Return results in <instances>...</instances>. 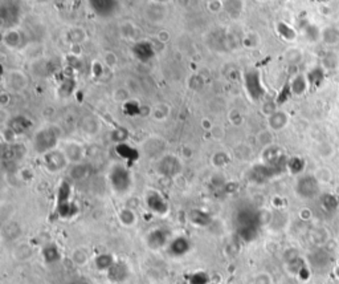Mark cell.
Masks as SVG:
<instances>
[{
  "instance_id": "4fadbf2b",
  "label": "cell",
  "mask_w": 339,
  "mask_h": 284,
  "mask_svg": "<svg viewBox=\"0 0 339 284\" xmlns=\"http://www.w3.org/2000/svg\"><path fill=\"white\" fill-rule=\"evenodd\" d=\"M47 165L51 170H60L65 165V156L60 152H51L47 154Z\"/></svg>"
},
{
  "instance_id": "ffe728a7",
  "label": "cell",
  "mask_w": 339,
  "mask_h": 284,
  "mask_svg": "<svg viewBox=\"0 0 339 284\" xmlns=\"http://www.w3.org/2000/svg\"><path fill=\"white\" fill-rule=\"evenodd\" d=\"M304 166H305V162H304V160H301V158L298 157L291 158L290 161L288 162V167L290 169V172L296 173V174L297 173L302 172Z\"/></svg>"
},
{
  "instance_id": "ac0fdd59",
  "label": "cell",
  "mask_w": 339,
  "mask_h": 284,
  "mask_svg": "<svg viewBox=\"0 0 339 284\" xmlns=\"http://www.w3.org/2000/svg\"><path fill=\"white\" fill-rule=\"evenodd\" d=\"M20 121H21V117H16L11 121L10 126H16V125L19 126L15 133H25V130H28L29 126H31V123H29L27 118L23 117V123L21 124H20Z\"/></svg>"
},
{
  "instance_id": "2e32d148",
  "label": "cell",
  "mask_w": 339,
  "mask_h": 284,
  "mask_svg": "<svg viewBox=\"0 0 339 284\" xmlns=\"http://www.w3.org/2000/svg\"><path fill=\"white\" fill-rule=\"evenodd\" d=\"M147 203L150 205L151 209H154L158 213H163L166 210V203L158 194H153L150 198H147Z\"/></svg>"
},
{
  "instance_id": "8fae6325",
  "label": "cell",
  "mask_w": 339,
  "mask_h": 284,
  "mask_svg": "<svg viewBox=\"0 0 339 284\" xmlns=\"http://www.w3.org/2000/svg\"><path fill=\"white\" fill-rule=\"evenodd\" d=\"M288 123H289V116L282 110H277L271 116H269V126L274 132L284 129L288 125Z\"/></svg>"
},
{
  "instance_id": "d6986e66",
  "label": "cell",
  "mask_w": 339,
  "mask_h": 284,
  "mask_svg": "<svg viewBox=\"0 0 339 284\" xmlns=\"http://www.w3.org/2000/svg\"><path fill=\"white\" fill-rule=\"evenodd\" d=\"M315 178L318 179V182H323V183H327V182L331 181V178H333V174H331V172H330V169H327V167H321V169H318L317 172H315Z\"/></svg>"
},
{
  "instance_id": "7c38bea8",
  "label": "cell",
  "mask_w": 339,
  "mask_h": 284,
  "mask_svg": "<svg viewBox=\"0 0 339 284\" xmlns=\"http://www.w3.org/2000/svg\"><path fill=\"white\" fill-rule=\"evenodd\" d=\"M159 166L160 172L163 173L165 176H174V174H176V173L179 172L180 163L176 158L170 156V157L163 158V160L160 161Z\"/></svg>"
},
{
  "instance_id": "ba28073f",
  "label": "cell",
  "mask_w": 339,
  "mask_h": 284,
  "mask_svg": "<svg viewBox=\"0 0 339 284\" xmlns=\"http://www.w3.org/2000/svg\"><path fill=\"white\" fill-rule=\"evenodd\" d=\"M19 7L15 3H8V4L1 5V21L3 23H10V25H14L17 19H19Z\"/></svg>"
},
{
  "instance_id": "9a60e30c",
  "label": "cell",
  "mask_w": 339,
  "mask_h": 284,
  "mask_svg": "<svg viewBox=\"0 0 339 284\" xmlns=\"http://www.w3.org/2000/svg\"><path fill=\"white\" fill-rule=\"evenodd\" d=\"M285 60L289 64H300L304 60V52L300 48H289L285 52Z\"/></svg>"
},
{
  "instance_id": "5bb4252c",
  "label": "cell",
  "mask_w": 339,
  "mask_h": 284,
  "mask_svg": "<svg viewBox=\"0 0 339 284\" xmlns=\"http://www.w3.org/2000/svg\"><path fill=\"white\" fill-rule=\"evenodd\" d=\"M322 36V30L315 27L314 24H309L305 28V39L309 43H318Z\"/></svg>"
},
{
  "instance_id": "7402d4cb",
  "label": "cell",
  "mask_w": 339,
  "mask_h": 284,
  "mask_svg": "<svg viewBox=\"0 0 339 284\" xmlns=\"http://www.w3.org/2000/svg\"><path fill=\"white\" fill-rule=\"evenodd\" d=\"M323 203H325V206L327 209L333 210V209H335L337 205H338V201H337V196H335L334 194H327V195L325 196V199H323Z\"/></svg>"
},
{
  "instance_id": "e0dca14e",
  "label": "cell",
  "mask_w": 339,
  "mask_h": 284,
  "mask_svg": "<svg viewBox=\"0 0 339 284\" xmlns=\"http://www.w3.org/2000/svg\"><path fill=\"white\" fill-rule=\"evenodd\" d=\"M278 32H280V35H281L282 37L285 40H288V41H293V40H296V32H294V30L293 28H290L288 24H284V23H281V24H278Z\"/></svg>"
},
{
  "instance_id": "3957f363",
  "label": "cell",
  "mask_w": 339,
  "mask_h": 284,
  "mask_svg": "<svg viewBox=\"0 0 339 284\" xmlns=\"http://www.w3.org/2000/svg\"><path fill=\"white\" fill-rule=\"evenodd\" d=\"M57 142V134L53 132V129H44L36 134L34 138V146L36 150L40 153H49Z\"/></svg>"
},
{
  "instance_id": "277c9868",
  "label": "cell",
  "mask_w": 339,
  "mask_h": 284,
  "mask_svg": "<svg viewBox=\"0 0 339 284\" xmlns=\"http://www.w3.org/2000/svg\"><path fill=\"white\" fill-rule=\"evenodd\" d=\"M87 3L100 18H110L118 8V0H87Z\"/></svg>"
},
{
  "instance_id": "44dd1931",
  "label": "cell",
  "mask_w": 339,
  "mask_h": 284,
  "mask_svg": "<svg viewBox=\"0 0 339 284\" xmlns=\"http://www.w3.org/2000/svg\"><path fill=\"white\" fill-rule=\"evenodd\" d=\"M323 68H315L311 71V73L307 76V79L310 81V84H320L323 77H325V73H323Z\"/></svg>"
},
{
  "instance_id": "7a4b0ae2",
  "label": "cell",
  "mask_w": 339,
  "mask_h": 284,
  "mask_svg": "<svg viewBox=\"0 0 339 284\" xmlns=\"http://www.w3.org/2000/svg\"><path fill=\"white\" fill-rule=\"evenodd\" d=\"M244 84H245V89H247L249 97L252 98L253 101H258L265 94V90L262 88L261 84V76L257 71L247 72L245 77H244Z\"/></svg>"
},
{
  "instance_id": "8992f818",
  "label": "cell",
  "mask_w": 339,
  "mask_h": 284,
  "mask_svg": "<svg viewBox=\"0 0 339 284\" xmlns=\"http://www.w3.org/2000/svg\"><path fill=\"white\" fill-rule=\"evenodd\" d=\"M309 87H310V81L307 79V76L304 73L296 74L289 84L290 92L294 96H304L307 92Z\"/></svg>"
},
{
  "instance_id": "5b68a950",
  "label": "cell",
  "mask_w": 339,
  "mask_h": 284,
  "mask_svg": "<svg viewBox=\"0 0 339 284\" xmlns=\"http://www.w3.org/2000/svg\"><path fill=\"white\" fill-rule=\"evenodd\" d=\"M112 183L116 191H126L130 186V176H129V172L123 167L118 166L114 167V170L112 173Z\"/></svg>"
},
{
  "instance_id": "30bf717a",
  "label": "cell",
  "mask_w": 339,
  "mask_h": 284,
  "mask_svg": "<svg viewBox=\"0 0 339 284\" xmlns=\"http://www.w3.org/2000/svg\"><path fill=\"white\" fill-rule=\"evenodd\" d=\"M322 68L325 71L339 69V52L335 49H329L322 57Z\"/></svg>"
},
{
  "instance_id": "603a6c76",
  "label": "cell",
  "mask_w": 339,
  "mask_h": 284,
  "mask_svg": "<svg viewBox=\"0 0 339 284\" xmlns=\"http://www.w3.org/2000/svg\"><path fill=\"white\" fill-rule=\"evenodd\" d=\"M154 1H156V3L162 4V3H166V1H169V0H154Z\"/></svg>"
},
{
  "instance_id": "9c48e42d",
  "label": "cell",
  "mask_w": 339,
  "mask_h": 284,
  "mask_svg": "<svg viewBox=\"0 0 339 284\" xmlns=\"http://www.w3.org/2000/svg\"><path fill=\"white\" fill-rule=\"evenodd\" d=\"M322 43L327 47H337L339 44V28L334 25H329L322 30L321 36Z\"/></svg>"
},
{
  "instance_id": "52a82bcc",
  "label": "cell",
  "mask_w": 339,
  "mask_h": 284,
  "mask_svg": "<svg viewBox=\"0 0 339 284\" xmlns=\"http://www.w3.org/2000/svg\"><path fill=\"white\" fill-rule=\"evenodd\" d=\"M133 52L136 54V57L142 63H147L150 61L154 54H155V51L153 48V45L149 43V41H139L138 44L134 45L133 48Z\"/></svg>"
},
{
  "instance_id": "6da1fadb",
  "label": "cell",
  "mask_w": 339,
  "mask_h": 284,
  "mask_svg": "<svg viewBox=\"0 0 339 284\" xmlns=\"http://www.w3.org/2000/svg\"><path fill=\"white\" fill-rule=\"evenodd\" d=\"M297 194L304 199H311L315 198L320 193V182L315 178V176H302L297 181L296 186Z\"/></svg>"
}]
</instances>
